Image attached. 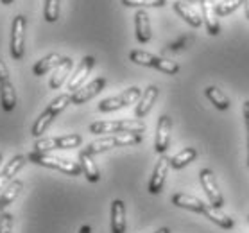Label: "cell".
<instances>
[{
	"label": "cell",
	"instance_id": "4fadbf2b",
	"mask_svg": "<svg viewBox=\"0 0 249 233\" xmlns=\"http://www.w3.org/2000/svg\"><path fill=\"white\" fill-rule=\"evenodd\" d=\"M93 65H95V59L91 56H85L83 57V61H81V65L75 69L74 75L70 77V81H68V90L72 91H77L81 88V85L86 81V77H88V74L91 72V69H93Z\"/></svg>",
	"mask_w": 249,
	"mask_h": 233
},
{
	"label": "cell",
	"instance_id": "d4e9b609",
	"mask_svg": "<svg viewBox=\"0 0 249 233\" xmlns=\"http://www.w3.org/2000/svg\"><path fill=\"white\" fill-rule=\"evenodd\" d=\"M196 158H197V149L196 147H185L183 151L176 153L174 156L170 158V167L178 171V169H183V167L190 165Z\"/></svg>",
	"mask_w": 249,
	"mask_h": 233
},
{
	"label": "cell",
	"instance_id": "d6986e66",
	"mask_svg": "<svg viewBox=\"0 0 249 233\" xmlns=\"http://www.w3.org/2000/svg\"><path fill=\"white\" fill-rule=\"evenodd\" d=\"M111 233H125V206L120 199L111 203Z\"/></svg>",
	"mask_w": 249,
	"mask_h": 233
},
{
	"label": "cell",
	"instance_id": "f35d334b",
	"mask_svg": "<svg viewBox=\"0 0 249 233\" xmlns=\"http://www.w3.org/2000/svg\"><path fill=\"white\" fill-rule=\"evenodd\" d=\"M13 0H0V4H4V6H9Z\"/></svg>",
	"mask_w": 249,
	"mask_h": 233
},
{
	"label": "cell",
	"instance_id": "1f68e13d",
	"mask_svg": "<svg viewBox=\"0 0 249 233\" xmlns=\"http://www.w3.org/2000/svg\"><path fill=\"white\" fill-rule=\"evenodd\" d=\"M13 232V215L4 212L0 215V233H11Z\"/></svg>",
	"mask_w": 249,
	"mask_h": 233
},
{
	"label": "cell",
	"instance_id": "484cf974",
	"mask_svg": "<svg viewBox=\"0 0 249 233\" xmlns=\"http://www.w3.org/2000/svg\"><path fill=\"white\" fill-rule=\"evenodd\" d=\"M72 59L70 57H63L61 65L54 70V75L51 77V88L52 90H57V88H61V85L67 81L68 74H70V70H72Z\"/></svg>",
	"mask_w": 249,
	"mask_h": 233
},
{
	"label": "cell",
	"instance_id": "2e32d148",
	"mask_svg": "<svg viewBox=\"0 0 249 233\" xmlns=\"http://www.w3.org/2000/svg\"><path fill=\"white\" fill-rule=\"evenodd\" d=\"M172 7H174V11L178 13L190 27H201V25H203V18H201V15L194 9L192 4H187V2L178 0V2H174Z\"/></svg>",
	"mask_w": 249,
	"mask_h": 233
},
{
	"label": "cell",
	"instance_id": "f546056e",
	"mask_svg": "<svg viewBox=\"0 0 249 233\" xmlns=\"http://www.w3.org/2000/svg\"><path fill=\"white\" fill-rule=\"evenodd\" d=\"M122 4L127 7H163L167 0H122Z\"/></svg>",
	"mask_w": 249,
	"mask_h": 233
},
{
	"label": "cell",
	"instance_id": "7402d4cb",
	"mask_svg": "<svg viewBox=\"0 0 249 233\" xmlns=\"http://www.w3.org/2000/svg\"><path fill=\"white\" fill-rule=\"evenodd\" d=\"M57 115H59V113H57L56 109H54V108H52V106H51V104H49V106H47L45 111H43V113H41L40 117L36 119V122H34L33 129H31V133H33V137L40 138L41 135H43V133H45V131H47V127L51 125L52 120L56 119Z\"/></svg>",
	"mask_w": 249,
	"mask_h": 233
},
{
	"label": "cell",
	"instance_id": "52a82bcc",
	"mask_svg": "<svg viewBox=\"0 0 249 233\" xmlns=\"http://www.w3.org/2000/svg\"><path fill=\"white\" fill-rule=\"evenodd\" d=\"M199 181H201V187H203L206 197H208L210 205L215 206V208H222L224 205V199H222V194L219 190V185H217L215 174L212 172V169H203L199 172Z\"/></svg>",
	"mask_w": 249,
	"mask_h": 233
},
{
	"label": "cell",
	"instance_id": "cb8c5ba5",
	"mask_svg": "<svg viewBox=\"0 0 249 233\" xmlns=\"http://www.w3.org/2000/svg\"><path fill=\"white\" fill-rule=\"evenodd\" d=\"M61 61H63V56H59L57 52H52V54L45 56L43 59H40V61L34 65L33 74L34 75H43V74H47L49 70L57 69V67L61 65Z\"/></svg>",
	"mask_w": 249,
	"mask_h": 233
},
{
	"label": "cell",
	"instance_id": "5bb4252c",
	"mask_svg": "<svg viewBox=\"0 0 249 233\" xmlns=\"http://www.w3.org/2000/svg\"><path fill=\"white\" fill-rule=\"evenodd\" d=\"M25 161H27V156H22V154H17V156H13L9 160V163L4 167V171L0 172V190H4L6 185H9L15 179V176H17L18 171L25 165Z\"/></svg>",
	"mask_w": 249,
	"mask_h": 233
},
{
	"label": "cell",
	"instance_id": "ffe728a7",
	"mask_svg": "<svg viewBox=\"0 0 249 233\" xmlns=\"http://www.w3.org/2000/svg\"><path fill=\"white\" fill-rule=\"evenodd\" d=\"M135 29H136V40L140 41V43H147L151 40V22H149V15L143 9L136 11Z\"/></svg>",
	"mask_w": 249,
	"mask_h": 233
},
{
	"label": "cell",
	"instance_id": "5b68a950",
	"mask_svg": "<svg viewBox=\"0 0 249 233\" xmlns=\"http://www.w3.org/2000/svg\"><path fill=\"white\" fill-rule=\"evenodd\" d=\"M142 97V90L138 86H131L127 88L125 91H122L120 95H115V97H108V99H104L99 103V111L102 113H108V111H117L120 108H125V106H129V104H135L136 101H140Z\"/></svg>",
	"mask_w": 249,
	"mask_h": 233
},
{
	"label": "cell",
	"instance_id": "44dd1931",
	"mask_svg": "<svg viewBox=\"0 0 249 233\" xmlns=\"http://www.w3.org/2000/svg\"><path fill=\"white\" fill-rule=\"evenodd\" d=\"M79 165L81 169H83V174L86 176V179L91 183H97L101 179V172H99V167L97 163L93 161L90 153H86V151H81L79 153Z\"/></svg>",
	"mask_w": 249,
	"mask_h": 233
},
{
	"label": "cell",
	"instance_id": "30bf717a",
	"mask_svg": "<svg viewBox=\"0 0 249 233\" xmlns=\"http://www.w3.org/2000/svg\"><path fill=\"white\" fill-rule=\"evenodd\" d=\"M170 131H172V120L169 115H161L156 125V142H154V149L158 154H165V151L169 149Z\"/></svg>",
	"mask_w": 249,
	"mask_h": 233
},
{
	"label": "cell",
	"instance_id": "83f0119b",
	"mask_svg": "<svg viewBox=\"0 0 249 233\" xmlns=\"http://www.w3.org/2000/svg\"><path fill=\"white\" fill-rule=\"evenodd\" d=\"M23 190V183L20 179H13L6 188H4V192L0 196V203L4 206H9L15 201V199L20 196V192Z\"/></svg>",
	"mask_w": 249,
	"mask_h": 233
},
{
	"label": "cell",
	"instance_id": "603a6c76",
	"mask_svg": "<svg viewBox=\"0 0 249 233\" xmlns=\"http://www.w3.org/2000/svg\"><path fill=\"white\" fill-rule=\"evenodd\" d=\"M0 104L6 111H13L17 106V90L11 81L0 83Z\"/></svg>",
	"mask_w": 249,
	"mask_h": 233
},
{
	"label": "cell",
	"instance_id": "4316f807",
	"mask_svg": "<svg viewBox=\"0 0 249 233\" xmlns=\"http://www.w3.org/2000/svg\"><path fill=\"white\" fill-rule=\"evenodd\" d=\"M204 95L208 99L210 103L213 104L217 109H228L230 108V99L221 88H217V86H208L206 90H204Z\"/></svg>",
	"mask_w": 249,
	"mask_h": 233
},
{
	"label": "cell",
	"instance_id": "ba28073f",
	"mask_svg": "<svg viewBox=\"0 0 249 233\" xmlns=\"http://www.w3.org/2000/svg\"><path fill=\"white\" fill-rule=\"evenodd\" d=\"M25 27H27V20L23 15H18L13 20L11 27V57L13 59H22L23 51H25Z\"/></svg>",
	"mask_w": 249,
	"mask_h": 233
},
{
	"label": "cell",
	"instance_id": "8d00e7d4",
	"mask_svg": "<svg viewBox=\"0 0 249 233\" xmlns=\"http://www.w3.org/2000/svg\"><path fill=\"white\" fill-rule=\"evenodd\" d=\"M244 6H246V17L249 20V0H244Z\"/></svg>",
	"mask_w": 249,
	"mask_h": 233
},
{
	"label": "cell",
	"instance_id": "8992f818",
	"mask_svg": "<svg viewBox=\"0 0 249 233\" xmlns=\"http://www.w3.org/2000/svg\"><path fill=\"white\" fill-rule=\"evenodd\" d=\"M83 138L81 135H67V137H51V138H40L34 143L36 153H49L56 149H74L79 147Z\"/></svg>",
	"mask_w": 249,
	"mask_h": 233
},
{
	"label": "cell",
	"instance_id": "7a4b0ae2",
	"mask_svg": "<svg viewBox=\"0 0 249 233\" xmlns=\"http://www.w3.org/2000/svg\"><path fill=\"white\" fill-rule=\"evenodd\" d=\"M29 161H33L36 165H43V167H49V169H56V171H61L68 176H79L83 169L77 161H72V160L67 158H59V156H54V154L49 153H31L27 156Z\"/></svg>",
	"mask_w": 249,
	"mask_h": 233
},
{
	"label": "cell",
	"instance_id": "e575fe53",
	"mask_svg": "<svg viewBox=\"0 0 249 233\" xmlns=\"http://www.w3.org/2000/svg\"><path fill=\"white\" fill-rule=\"evenodd\" d=\"M6 81H9V70L4 65V61L0 59V83H6Z\"/></svg>",
	"mask_w": 249,
	"mask_h": 233
},
{
	"label": "cell",
	"instance_id": "ac0fdd59",
	"mask_svg": "<svg viewBox=\"0 0 249 233\" xmlns=\"http://www.w3.org/2000/svg\"><path fill=\"white\" fill-rule=\"evenodd\" d=\"M203 215L206 219H210L213 224H217L219 228H222V230H233V226H235V221H233L231 217L226 215L221 208H215V206L212 205H204Z\"/></svg>",
	"mask_w": 249,
	"mask_h": 233
},
{
	"label": "cell",
	"instance_id": "4dcf8cb0",
	"mask_svg": "<svg viewBox=\"0 0 249 233\" xmlns=\"http://www.w3.org/2000/svg\"><path fill=\"white\" fill-rule=\"evenodd\" d=\"M59 18V0H45V20L56 22Z\"/></svg>",
	"mask_w": 249,
	"mask_h": 233
},
{
	"label": "cell",
	"instance_id": "9c48e42d",
	"mask_svg": "<svg viewBox=\"0 0 249 233\" xmlns=\"http://www.w3.org/2000/svg\"><path fill=\"white\" fill-rule=\"evenodd\" d=\"M169 169H170V158L165 156V154H161V158L158 160V163L154 167L153 176L149 179L147 190L153 194V196H156V194H160L163 190V183H165L167 174H169Z\"/></svg>",
	"mask_w": 249,
	"mask_h": 233
},
{
	"label": "cell",
	"instance_id": "b9f144b4",
	"mask_svg": "<svg viewBox=\"0 0 249 233\" xmlns=\"http://www.w3.org/2000/svg\"><path fill=\"white\" fill-rule=\"evenodd\" d=\"M0 161H2V153H0Z\"/></svg>",
	"mask_w": 249,
	"mask_h": 233
},
{
	"label": "cell",
	"instance_id": "d6a6232c",
	"mask_svg": "<svg viewBox=\"0 0 249 233\" xmlns=\"http://www.w3.org/2000/svg\"><path fill=\"white\" fill-rule=\"evenodd\" d=\"M188 41H192V38H190V36H183V38H179L178 41H174V43H170V45H169V51H170V52L183 51V49H185V47L188 45Z\"/></svg>",
	"mask_w": 249,
	"mask_h": 233
},
{
	"label": "cell",
	"instance_id": "60d3db41",
	"mask_svg": "<svg viewBox=\"0 0 249 233\" xmlns=\"http://www.w3.org/2000/svg\"><path fill=\"white\" fill-rule=\"evenodd\" d=\"M188 2H190V4H194V2H199V0H188Z\"/></svg>",
	"mask_w": 249,
	"mask_h": 233
},
{
	"label": "cell",
	"instance_id": "ab89813d",
	"mask_svg": "<svg viewBox=\"0 0 249 233\" xmlns=\"http://www.w3.org/2000/svg\"><path fill=\"white\" fill-rule=\"evenodd\" d=\"M4 208H6V206H4V205H2V203H0V215L4 214Z\"/></svg>",
	"mask_w": 249,
	"mask_h": 233
},
{
	"label": "cell",
	"instance_id": "6da1fadb",
	"mask_svg": "<svg viewBox=\"0 0 249 233\" xmlns=\"http://www.w3.org/2000/svg\"><path fill=\"white\" fill-rule=\"evenodd\" d=\"M142 142V135L138 133H115V135H108V137H102L95 142H91L86 145V153H90L91 156L104 151H109L113 147H124V145H136Z\"/></svg>",
	"mask_w": 249,
	"mask_h": 233
},
{
	"label": "cell",
	"instance_id": "74e56055",
	"mask_svg": "<svg viewBox=\"0 0 249 233\" xmlns=\"http://www.w3.org/2000/svg\"><path fill=\"white\" fill-rule=\"evenodd\" d=\"M154 233H170V230L169 228H160V230H156Z\"/></svg>",
	"mask_w": 249,
	"mask_h": 233
},
{
	"label": "cell",
	"instance_id": "9a60e30c",
	"mask_svg": "<svg viewBox=\"0 0 249 233\" xmlns=\"http://www.w3.org/2000/svg\"><path fill=\"white\" fill-rule=\"evenodd\" d=\"M158 95H160V90L156 85H151L145 88V91L142 93L140 101H138V104H136V109H135L136 119H143V117L151 111V108H153L154 101L158 99Z\"/></svg>",
	"mask_w": 249,
	"mask_h": 233
},
{
	"label": "cell",
	"instance_id": "7bdbcfd3",
	"mask_svg": "<svg viewBox=\"0 0 249 233\" xmlns=\"http://www.w3.org/2000/svg\"><path fill=\"white\" fill-rule=\"evenodd\" d=\"M248 221H249V215H248Z\"/></svg>",
	"mask_w": 249,
	"mask_h": 233
},
{
	"label": "cell",
	"instance_id": "d590c367",
	"mask_svg": "<svg viewBox=\"0 0 249 233\" xmlns=\"http://www.w3.org/2000/svg\"><path fill=\"white\" fill-rule=\"evenodd\" d=\"M79 233H91V228L88 226V224H83V226L79 228Z\"/></svg>",
	"mask_w": 249,
	"mask_h": 233
},
{
	"label": "cell",
	"instance_id": "836d02e7",
	"mask_svg": "<svg viewBox=\"0 0 249 233\" xmlns=\"http://www.w3.org/2000/svg\"><path fill=\"white\" fill-rule=\"evenodd\" d=\"M244 120H246V145H248V167H249V101L244 103Z\"/></svg>",
	"mask_w": 249,
	"mask_h": 233
},
{
	"label": "cell",
	"instance_id": "f1b7e54d",
	"mask_svg": "<svg viewBox=\"0 0 249 233\" xmlns=\"http://www.w3.org/2000/svg\"><path fill=\"white\" fill-rule=\"evenodd\" d=\"M242 4H244V0H222L221 4H217L215 6L217 17H226V15H231V13L237 11Z\"/></svg>",
	"mask_w": 249,
	"mask_h": 233
},
{
	"label": "cell",
	"instance_id": "8fae6325",
	"mask_svg": "<svg viewBox=\"0 0 249 233\" xmlns=\"http://www.w3.org/2000/svg\"><path fill=\"white\" fill-rule=\"evenodd\" d=\"M106 86V79L104 77H95L93 81H90L86 86L79 88L77 91L72 93V104H85L86 101H90L97 93H101Z\"/></svg>",
	"mask_w": 249,
	"mask_h": 233
},
{
	"label": "cell",
	"instance_id": "e0dca14e",
	"mask_svg": "<svg viewBox=\"0 0 249 233\" xmlns=\"http://www.w3.org/2000/svg\"><path fill=\"white\" fill-rule=\"evenodd\" d=\"M170 201H172V205L179 206V208H185V210L196 212V214H203V210H204V203L199 197H196V196H188V194L178 192L170 197Z\"/></svg>",
	"mask_w": 249,
	"mask_h": 233
},
{
	"label": "cell",
	"instance_id": "3957f363",
	"mask_svg": "<svg viewBox=\"0 0 249 233\" xmlns=\"http://www.w3.org/2000/svg\"><path fill=\"white\" fill-rule=\"evenodd\" d=\"M129 59L133 63H136V65L151 67V69H156L167 75H176L178 72H179V65H178L176 61H170V59H163V57H160V56H154V54H151V52L131 51Z\"/></svg>",
	"mask_w": 249,
	"mask_h": 233
},
{
	"label": "cell",
	"instance_id": "7c38bea8",
	"mask_svg": "<svg viewBox=\"0 0 249 233\" xmlns=\"http://www.w3.org/2000/svg\"><path fill=\"white\" fill-rule=\"evenodd\" d=\"M199 2H201V13H203V20L208 35L217 36L221 33V25H219V17H217L213 0H199Z\"/></svg>",
	"mask_w": 249,
	"mask_h": 233
},
{
	"label": "cell",
	"instance_id": "277c9868",
	"mask_svg": "<svg viewBox=\"0 0 249 233\" xmlns=\"http://www.w3.org/2000/svg\"><path fill=\"white\" fill-rule=\"evenodd\" d=\"M145 125L140 120H106L90 124V133L104 135V133H143Z\"/></svg>",
	"mask_w": 249,
	"mask_h": 233
}]
</instances>
